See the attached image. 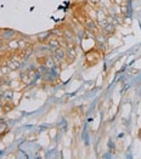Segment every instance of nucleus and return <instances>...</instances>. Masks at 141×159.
<instances>
[{
	"label": "nucleus",
	"mask_w": 141,
	"mask_h": 159,
	"mask_svg": "<svg viewBox=\"0 0 141 159\" xmlns=\"http://www.w3.org/2000/svg\"><path fill=\"white\" fill-rule=\"evenodd\" d=\"M77 57V51H76V48H68L66 50V60L68 63H72Z\"/></svg>",
	"instance_id": "obj_1"
},
{
	"label": "nucleus",
	"mask_w": 141,
	"mask_h": 159,
	"mask_svg": "<svg viewBox=\"0 0 141 159\" xmlns=\"http://www.w3.org/2000/svg\"><path fill=\"white\" fill-rule=\"evenodd\" d=\"M13 34H16L15 30H11V29H2L1 33H0V39L1 40H11L13 38Z\"/></svg>",
	"instance_id": "obj_2"
},
{
	"label": "nucleus",
	"mask_w": 141,
	"mask_h": 159,
	"mask_svg": "<svg viewBox=\"0 0 141 159\" xmlns=\"http://www.w3.org/2000/svg\"><path fill=\"white\" fill-rule=\"evenodd\" d=\"M101 30H102V33L106 37H107V35H112V34H115V25H113L112 22H108Z\"/></svg>",
	"instance_id": "obj_3"
},
{
	"label": "nucleus",
	"mask_w": 141,
	"mask_h": 159,
	"mask_svg": "<svg viewBox=\"0 0 141 159\" xmlns=\"http://www.w3.org/2000/svg\"><path fill=\"white\" fill-rule=\"evenodd\" d=\"M54 52H55V58L57 61H62V60L66 58V50H63L61 46L57 48L56 50H54Z\"/></svg>",
	"instance_id": "obj_4"
},
{
	"label": "nucleus",
	"mask_w": 141,
	"mask_h": 159,
	"mask_svg": "<svg viewBox=\"0 0 141 159\" xmlns=\"http://www.w3.org/2000/svg\"><path fill=\"white\" fill-rule=\"evenodd\" d=\"M48 44H49V48L50 49H52V50H56L57 48H60L61 45H60V41H59V39L57 38H54V39H50L48 40Z\"/></svg>",
	"instance_id": "obj_5"
},
{
	"label": "nucleus",
	"mask_w": 141,
	"mask_h": 159,
	"mask_svg": "<svg viewBox=\"0 0 141 159\" xmlns=\"http://www.w3.org/2000/svg\"><path fill=\"white\" fill-rule=\"evenodd\" d=\"M52 33L51 32H46V33H43V34H40L38 35V40L40 43H44V41H46V40H49L51 38Z\"/></svg>",
	"instance_id": "obj_6"
},
{
	"label": "nucleus",
	"mask_w": 141,
	"mask_h": 159,
	"mask_svg": "<svg viewBox=\"0 0 141 159\" xmlns=\"http://www.w3.org/2000/svg\"><path fill=\"white\" fill-rule=\"evenodd\" d=\"M18 48H20V41L12 40V41L9 43V49H11V50H18Z\"/></svg>",
	"instance_id": "obj_7"
},
{
	"label": "nucleus",
	"mask_w": 141,
	"mask_h": 159,
	"mask_svg": "<svg viewBox=\"0 0 141 159\" xmlns=\"http://www.w3.org/2000/svg\"><path fill=\"white\" fill-rule=\"evenodd\" d=\"M120 12L123 16H127L129 12V5L128 4H125V2H123L122 5H120Z\"/></svg>",
	"instance_id": "obj_8"
},
{
	"label": "nucleus",
	"mask_w": 141,
	"mask_h": 159,
	"mask_svg": "<svg viewBox=\"0 0 141 159\" xmlns=\"http://www.w3.org/2000/svg\"><path fill=\"white\" fill-rule=\"evenodd\" d=\"M29 78H31V75L29 74H27V73H23L22 75H21V80L25 83V84H27V83H29Z\"/></svg>",
	"instance_id": "obj_9"
},
{
	"label": "nucleus",
	"mask_w": 141,
	"mask_h": 159,
	"mask_svg": "<svg viewBox=\"0 0 141 159\" xmlns=\"http://www.w3.org/2000/svg\"><path fill=\"white\" fill-rule=\"evenodd\" d=\"M7 66L10 67V69H17L20 67V62H9Z\"/></svg>",
	"instance_id": "obj_10"
},
{
	"label": "nucleus",
	"mask_w": 141,
	"mask_h": 159,
	"mask_svg": "<svg viewBox=\"0 0 141 159\" xmlns=\"http://www.w3.org/2000/svg\"><path fill=\"white\" fill-rule=\"evenodd\" d=\"M13 108V106L11 105V103H7V106H4V108H2V111L4 112H9L10 109H12Z\"/></svg>",
	"instance_id": "obj_11"
},
{
	"label": "nucleus",
	"mask_w": 141,
	"mask_h": 159,
	"mask_svg": "<svg viewBox=\"0 0 141 159\" xmlns=\"http://www.w3.org/2000/svg\"><path fill=\"white\" fill-rule=\"evenodd\" d=\"M89 2L92 5V6H97V5H100L101 0H89Z\"/></svg>",
	"instance_id": "obj_12"
}]
</instances>
